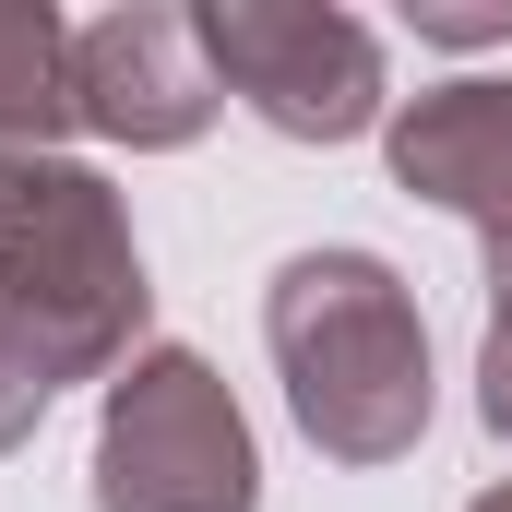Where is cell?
I'll return each mask as SVG.
<instances>
[{
  "instance_id": "cell-1",
  "label": "cell",
  "mask_w": 512,
  "mask_h": 512,
  "mask_svg": "<svg viewBox=\"0 0 512 512\" xmlns=\"http://www.w3.org/2000/svg\"><path fill=\"white\" fill-rule=\"evenodd\" d=\"M298 429L334 465H393L429 429V322L382 251H298L262 298Z\"/></svg>"
},
{
  "instance_id": "cell-2",
  "label": "cell",
  "mask_w": 512,
  "mask_h": 512,
  "mask_svg": "<svg viewBox=\"0 0 512 512\" xmlns=\"http://www.w3.org/2000/svg\"><path fill=\"white\" fill-rule=\"evenodd\" d=\"M0 322L60 382H84L96 358H120V334H143V251L96 167L0 155Z\"/></svg>"
},
{
  "instance_id": "cell-3",
  "label": "cell",
  "mask_w": 512,
  "mask_h": 512,
  "mask_svg": "<svg viewBox=\"0 0 512 512\" xmlns=\"http://www.w3.org/2000/svg\"><path fill=\"white\" fill-rule=\"evenodd\" d=\"M262 465L227 382L179 346L131 358L108 393V429H96V512H251Z\"/></svg>"
},
{
  "instance_id": "cell-4",
  "label": "cell",
  "mask_w": 512,
  "mask_h": 512,
  "mask_svg": "<svg viewBox=\"0 0 512 512\" xmlns=\"http://www.w3.org/2000/svg\"><path fill=\"white\" fill-rule=\"evenodd\" d=\"M215 96H239L251 120H274L286 143H346L382 120V36L358 12L322 0H215L191 12Z\"/></svg>"
},
{
  "instance_id": "cell-5",
  "label": "cell",
  "mask_w": 512,
  "mask_h": 512,
  "mask_svg": "<svg viewBox=\"0 0 512 512\" xmlns=\"http://www.w3.org/2000/svg\"><path fill=\"white\" fill-rule=\"evenodd\" d=\"M72 120L108 131V143H191L215 120V72H203V36L191 12H155L131 0L108 24H72Z\"/></svg>"
},
{
  "instance_id": "cell-6",
  "label": "cell",
  "mask_w": 512,
  "mask_h": 512,
  "mask_svg": "<svg viewBox=\"0 0 512 512\" xmlns=\"http://www.w3.org/2000/svg\"><path fill=\"white\" fill-rule=\"evenodd\" d=\"M393 179L489 239V286H512V84H441L393 120Z\"/></svg>"
},
{
  "instance_id": "cell-7",
  "label": "cell",
  "mask_w": 512,
  "mask_h": 512,
  "mask_svg": "<svg viewBox=\"0 0 512 512\" xmlns=\"http://www.w3.org/2000/svg\"><path fill=\"white\" fill-rule=\"evenodd\" d=\"M72 120V24L48 0H0V155H48Z\"/></svg>"
},
{
  "instance_id": "cell-8",
  "label": "cell",
  "mask_w": 512,
  "mask_h": 512,
  "mask_svg": "<svg viewBox=\"0 0 512 512\" xmlns=\"http://www.w3.org/2000/svg\"><path fill=\"white\" fill-rule=\"evenodd\" d=\"M477 405L512 441V286H489V346H477Z\"/></svg>"
},
{
  "instance_id": "cell-9",
  "label": "cell",
  "mask_w": 512,
  "mask_h": 512,
  "mask_svg": "<svg viewBox=\"0 0 512 512\" xmlns=\"http://www.w3.org/2000/svg\"><path fill=\"white\" fill-rule=\"evenodd\" d=\"M417 36H453V48H477V36H512V12H417Z\"/></svg>"
},
{
  "instance_id": "cell-10",
  "label": "cell",
  "mask_w": 512,
  "mask_h": 512,
  "mask_svg": "<svg viewBox=\"0 0 512 512\" xmlns=\"http://www.w3.org/2000/svg\"><path fill=\"white\" fill-rule=\"evenodd\" d=\"M477 512H512V489H489V501H477Z\"/></svg>"
}]
</instances>
